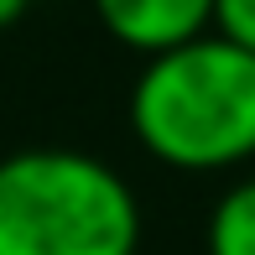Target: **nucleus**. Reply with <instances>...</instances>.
I'll use <instances>...</instances> for the list:
<instances>
[{"label": "nucleus", "instance_id": "obj_1", "mask_svg": "<svg viewBox=\"0 0 255 255\" xmlns=\"http://www.w3.org/2000/svg\"><path fill=\"white\" fill-rule=\"evenodd\" d=\"M130 125L156 161L182 172L255 156V52L219 31L156 52L130 89Z\"/></svg>", "mask_w": 255, "mask_h": 255}, {"label": "nucleus", "instance_id": "obj_2", "mask_svg": "<svg viewBox=\"0 0 255 255\" xmlns=\"http://www.w3.org/2000/svg\"><path fill=\"white\" fill-rule=\"evenodd\" d=\"M141 208L125 177L84 151L0 161V255H135Z\"/></svg>", "mask_w": 255, "mask_h": 255}, {"label": "nucleus", "instance_id": "obj_3", "mask_svg": "<svg viewBox=\"0 0 255 255\" xmlns=\"http://www.w3.org/2000/svg\"><path fill=\"white\" fill-rule=\"evenodd\" d=\"M99 21L115 42L156 57L193 37H208L214 26V0H94Z\"/></svg>", "mask_w": 255, "mask_h": 255}, {"label": "nucleus", "instance_id": "obj_4", "mask_svg": "<svg viewBox=\"0 0 255 255\" xmlns=\"http://www.w3.org/2000/svg\"><path fill=\"white\" fill-rule=\"evenodd\" d=\"M208 255H255V177L219 198L208 219Z\"/></svg>", "mask_w": 255, "mask_h": 255}, {"label": "nucleus", "instance_id": "obj_5", "mask_svg": "<svg viewBox=\"0 0 255 255\" xmlns=\"http://www.w3.org/2000/svg\"><path fill=\"white\" fill-rule=\"evenodd\" d=\"M214 26L224 42L255 52V0H214Z\"/></svg>", "mask_w": 255, "mask_h": 255}, {"label": "nucleus", "instance_id": "obj_6", "mask_svg": "<svg viewBox=\"0 0 255 255\" xmlns=\"http://www.w3.org/2000/svg\"><path fill=\"white\" fill-rule=\"evenodd\" d=\"M21 10H26V0H0V26H10Z\"/></svg>", "mask_w": 255, "mask_h": 255}]
</instances>
